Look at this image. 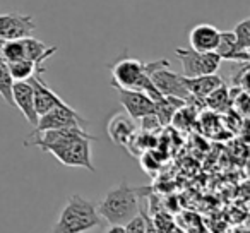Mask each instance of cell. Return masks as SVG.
<instances>
[{
  "label": "cell",
  "mask_w": 250,
  "mask_h": 233,
  "mask_svg": "<svg viewBox=\"0 0 250 233\" xmlns=\"http://www.w3.org/2000/svg\"><path fill=\"white\" fill-rule=\"evenodd\" d=\"M22 43H24V55H26V59L31 60V62L35 64L38 74L46 72L45 60L50 59L53 53L59 52V46L46 45V43L40 42V40L33 38V36H26V38H22Z\"/></svg>",
  "instance_id": "4fadbf2b"
},
{
  "label": "cell",
  "mask_w": 250,
  "mask_h": 233,
  "mask_svg": "<svg viewBox=\"0 0 250 233\" xmlns=\"http://www.w3.org/2000/svg\"><path fill=\"white\" fill-rule=\"evenodd\" d=\"M249 101H250L249 91H240V93L231 100V105H235L236 110H240L243 115H247V111H249Z\"/></svg>",
  "instance_id": "484cf974"
},
{
  "label": "cell",
  "mask_w": 250,
  "mask_h": 233,
  "mask_svg": "<svg viewBox=\"0 0 250 233\" xmlns=\"http://www.w3.org/2000/svg\"><path fill=\"white\" fill-rule=\"evenodd\" d=\"M29 84L33 87V98H35V110L38 113V117L45 115L46 111H50L55 106H62L67 105L59 94L53 89H50V86L42 79V74H35L29 77Z\"/></svg>",
  "instance_id": "30bf717a"
},
{
  "label": "cell",
  "mask_w": 250,
  "mask_h": 233,
  "mask_svg": "<svg viewBox=\"0 0 250 233\" xmlns=\"http://www.w3.org/2000/svg\"><path fill=\"white\" fill-rule=\"evenodd\" d=\"M219 29L208 22L197 24L190 29L188 35V43L190 48L195 52H214L219 42Z\"/></svg>",
  "instance_id": "7c38bea8"
},
{
  "label": "cell",
  "mask_w": 250,
  "mask_h": 233,
  "mask_svg": "<svg viewBox=\"0 0 250 233\" xmlns=\"http://www.w3.org/2000/svg\"><path fill=\"white\" fill-rule=\"evenodd\" d=\"M101 226L103 219L98 214L94 202L81 194H72L67 199L50 233H86Z\"/></svg>",
  "instance_id": "3957f363"
},
{
  "label": "cell",
  "mask_w": 250,
  "mask_h": 233,
  "mask_svg": "<svg viewBox=\"0 0 250 233\" xmlns=\"http://www.w3.org/2000/svg\"><path fill=\"white\" fill-rule=\"evenodd\" d=\"M214 53L221 60H231V62H249L250 60V52H243L238 48L235 42L233 31H223L219 33V42L216 46Z\"/></svg>",
  "instance_id": "2e32d148"
},
{
  "label": "cell",
  "mask_w": 250,
  "mask_h": 233,
  "mask_svg": "<svg viewBox=\"0 0 250 233\" xmlns=\"http://www.w3.org/2000/svg\"><path fill=\"white\" fill-rule=\"evenodd\" d=\"M0 59L4 60L5 64L18 62V60L26 59L22 40H9V42H4L2 50H0Z\"/></svg>",
  "instance_id": "d6986e66"
},
{
  "label": "cell",
  "mask_w": 250,
  "mask_h": 233,
  "mask_svg": "<svg viewBox=\"0 0 250 233\" xmlns=\"http://www.w3.org/2000/svg\"><path fill=\"white\" fill-rule=\"evenodd\" d=\"M204 103L208 105L211 110L216 111H225L231 106V100H229V93H228V87L225 86V83L221 84L219 87H216L211 94L204 98Z\"/></svg>",
  "instance_id": "ac0fdd59"
},
{
  "label": "cell",
  "mask_w": 250,
  "mask_h": 233,
  "mask_svg": "<svg viewBox=\"0 0 250 233\" xmlns=\"http://www.w3.org/2000/svg\"><path fill=\"white\" fill-rule=\"evenodd\" d=\"M139 120H141V130L146 134H154L156 130L161 129V124H160V120H158L156 115H154V111L153 113H147V115H144V117H141Z\"/></svg>",
  "instance_id": "cb8c5ba5"
},
{
  "label": "cell",
  "mask_w": 250,
  "mask_h": 233,
  "mask_svg": "<svg viewBox=\"0 0 250 233\" xmlns=\"http://www.w3.org/2000/svg\"><path fill=\"white\" fill-rule=\"evenodd\" d=\"M151 219H153L154 226H156L161 233H168L175 225H177V223H175V219L165 211H160V212H154V214H151Z\"/></svg>",
  "instance_id": "603a6c76"
},
{
  "label": "cell",
  "mask_w": 250,
  "mask_h": 233,
  "mask_svg": "<svg viewBox=\"0 0 250 233\" xmlns=\"http://www.w3.org/2000/svg\"><path fill=\"white\" fill-rule=\"evenodd\" d=\"M175 53L182 64L180 74L184 77L214 74L218 72L219 65H221V59L214 52H195L192 48H177Z\"/></svg>",
  "instance_id": "5b68a950"
},
{
  "label": "cell",
  "mask_w": 250,
  "mask_h": 233,
  "mask_svg": "<svg viewBox=\"0 0 250 233\" xmlns=\"http://www.w3.org/2000/svg\"><path fill=\"white\" fill-rule=\"evenodd\" d=\"M184 84L187 87L190 98H197V100L204 101V98L208 94H211L216 87L221 86L223 79L214 72V74H206V76H197V77H184Z\"/></svg>",
  "instance_id": "9a60e30c"
},
{
  "label": "cell",
  "mask_w": 250,
  "mask_h": 233,
  "mask_svg": "<svg viewBox=\"0 0 250 233\" xmlns=\"http://www.w3.org/2000/svg\"><path fill=\"white\" fill-rule=\"evenodd\" d=\"M125 226V233H146V221H144V214H143V208H141L139 214L134 216Z\"/></svg>",
  "instance_id": "d4e9b609"
},
{
  "label": "cell",
  "mask_w": 250,
  "mask_h": 233,
  "mask_svg": "<svg viewBox=\"0 0 250 233\" xmlns=\"http://www.w3.org/2000/svg\"><path fill=\"white\" fill-rule=\"evenodd\" d=\"M35 139L26 141L24 146H35L42 151H48L65 167H79L89 171H96L91 154V143L96 137L86 132L83 127H62V129L43 130L35 134Z\"/></svg>",
  "instance_id": "6da1fadb"
},
{
  "label": "cell",
  "mask_w": 250,
  "mask_h": 233,
  "mask_svg": "<svg viewBox=\"0 0 250 233\" xmlns=\"http://www.w3.org/2000/svg\"><path fill=\"white\" fill-rule=\"evenodd\" d=\"M96 211L100 218L110 225H127L141 211L139 189L132 187L127 182H120L117 187L106 192V195L96 206Z\"/></svg>",
  "instance_id": "7a4b0ae2"
},
{
  "label": "cell",
  "mask_w": 250,
  "mask_h": 233,
  "mask_svg": "<svg viewBox=\"0 0 250 233\" xmlns=\"http://www.w3.org/2000/svg\"><path fill=\"white\" fill-rule=\"evenodd\" d=\"M110 69H111V76H113L111 86L143 91L153 101H158L163 98V94L154 87L153 81H151L149 74H147L146 64L139 62L136 59L124 57V59L117 60Z\"/></svg>",
  "instance_id": "277c9868"
},
{
  "label": "cell",
  "mask_w": 250,
  "mask_h": 233,
  "mask_svg": "<svg viewBox=\"0 0 250 233\" xmlns=\"http://www.w3.org/2000/svg\"><path fill=\"white\" fill-rule=\"evenodd\" d=\"M143 214H144V221H146V233H161L160 230L154 226V223H153V219H151V216L147 214L146 211L143 209Z\"/></svg>",
  "instance_id": "4316f807"
},
{
  "label": "cell",
  "mask_w": 250,
  "mask_h": 233,
  "mask_svg": "<svg viewBox=\"0 0 250 233\" xmlns=\"http://www.w3.org/2000/svg\"><path fill=\"white\" fill-rule=\"evenodd\" d=\"M7 67H9V70H11V76L14 81H28L31 76L38 74L35 64L28 59L18 60V62H11V64H7Z\"/></svg>",
  "instance_id": "ffe728a7"
},
{
  "label": "cell",
  "mask_w": 250,
  "mask_h": 233,
  "mask_svg": "<svg viewBox=\"0 0 250 233\" xmlns=\"http://www.w3.org/2000/svg\"><path fill=\"white\" fill-rule=\"evenodd\" d=\"M233 36H235V42L238 45L240 50L243 52H249L250 50V18H245L243 21H240L238 24L233 29Z\"/></svg>",
  "instance_id": "7402d4cb"
},
{
  "label": "cell",
  "mask_w": 250,
  "mask_h": 233,
  "mask_svg": "<svg viewBox=\"0 0 250 233\" xmlns=\"http://www.w3.org/2000/svg\"><path fill=\"white\" fill-rule=\"evenodd\" d=\"M168 233H185V232H184V230H182V226L175 225L173 228H171V230H170V232H168Z\"/></svg>",
  "instance_id": "f1b7e54d"
},
{
  "label": "cell",
  "mask_w": 250,
  "mask_h": 233,
  "mask_svg": "<svg viewBox=\"0 0 250 233\" xmlns=\"http://www.w3.org/2000/svg\"><path fill=\"white\" fill-rule=\"evenodd\" d=\"M184 105H187V101L182 100V98H175V96H163L161 100L154 101V115H156L158 120H160L161 127L171 124L175 111L184 106Z\"/></svg>",
  "instance_id": "e0dca14e"
},
{
  "label": "cell",
  "mask_w": 250,
  "mask_h": 233,
  "mask_svg": "<svg viewBox=\"0 0 250 233\" xmlns=\"http://www.w3.org/2000/svg\"><path fill=\"white\" fill-rule=\"evenodd\" d=\"M12 103L16 108L21 110L31 126L38 122V113L35 110V98H33V87L29 81H14L12 86Z\"/></svg>",
  "instance_id": "8fae6325"
},
{
  "label": "cell",
  "mask_w": 250,
  "mask_h": 233,
  "mask_svg": "<svg viewBox=\"0 0 250 233\" xmlns=\"http://www.w3.org/2000/svg\"><path fill=\"white\" fill-rule=\"evenodd\" d=\"M106 233H125L124 225H110V228L106 230Z\"/></svg>",
  "instance_id": "83f0119b"
},
{
  "label": "cell",
  "mask_w": 250,
  "mask_h": 233,
  "mask_svg": "<svg viewBox=\"0 0 250 233\" xmlns=\"http://www.w3.org/2000/svg\"><path fill=\"white\" fill-rule=\"evenodd\" d=\"M118 93V100H120L122 106L125 108V113L129 115L130 119L139 120L141 117L154 111V101L147 96L146 93L137 89H125V87L113 86Z\"/></svg>",
  "instance_id": "9c48e42d"
},
{
  "label": "cell",
  "mask_w": 250,
  "mask_h": 233,
  "mask_svg": "<svg viewBox=\"0 0 250 233\" xmlns=\"http://www.w3.org/2000/svg\"><path fill=\"white\" fill-rule=\"evenodd\" d=\"M36 29V22L31 14H21V12H9L0 16V40H22L31 36Z\"/></svg>",
  "instance_id": "ba28073f"
},
{
  "label": "cell",
  "mask_w": 250,
  "mask_h": 233,
  "mask_svg": "<svg viewBox=\"0 0 250 233\" xmlns=\"http://www.w3.org/2000/svg\"><path fill=\"white\" fill-rule=\"evenodd\" d=\"M151 81H153L154 87L160 91L163 96H175L182 98V100L188 101L190 94H188L187 87L184 84V77L182 74L170 70V65L167 67H158L149 74Z\"/></svg>",
  "instance_id": "52a82bcc"
},
{
  "label": "cell",
  "mask_w": 250,
  "mask_h": 233,
  "mask_svg": "<svg viewBox=\"0 0 250 233\" xmlns=\"http://www.w3.org/2000/svg\"><path fill=\"white\" fill-rule=\"evenodd\" d=\"M87 124H89V120L84 119L79 111L74 110V108L67 103V105H62V106L52 108V110L46 111L45 115L38 117L35 130L29 134V137L35 136V134L43 132V130L62 129V127H83V129H86Z\"/></svg>",
  "instance_id": "8992f818"
},
{
  "label": "cell",
  "mask_w": 250,
  "mask_h": 233,
  "mask_svg": "<svg viewBox=\"0 0 250 233\" xmlns=\"http://www.w3.org/2000/svg\"><path fill=\"white\" fill-rule=\"evenodd\" d=\"M137 132V127L134 124V119H130L127 113H117L113 115L108 122V136L111 141L120 146H127L130 137Z\"/></svg>",
  "instance_id": "5bb4252c"
},
{
  "label": "cell",
  "mask_w": 250,
  "mask_h": 233,
  "mask_svg": "<svg viewBox=\"0 0 250 233\" xmlns=\"http://www.w3.org/2000/svg\"><path fill=\"white\" fill-rule=\"evenodd\" d=\"M12 86H14V79L11 76L7 64L0 59V96L4 98V101L11 106H14L12 103Z\"/></svg>",
  "instance_id": "44dd1931"
}]
</instances>
